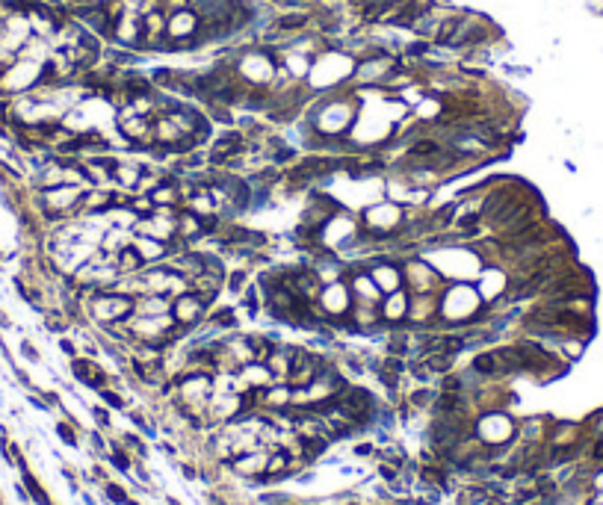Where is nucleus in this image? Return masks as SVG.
Wrapping results in <instances>:
<instances>
[{"mask_svg":"<svg viewBox=\"0 0 603 505\" xmlns=\"http://www.w3.org/2000/svg\"><path fill=\"white\" fill-rule=\"evenodd\" d=\"M95 316L104 322H119L127 313H134V299L116 290H95Z\"/></svg>","mask_w":603,"mask_h":505,"instance_id":"1","label":"nucleus"},{"mask_svg":"<svg viewBox=\"0 0 603 505\" xmlns=\"http://www.w3.org/2000/svg\"><path fill=\"white\" fill-rule=\"evenodd\" d=\"M171 313H175V322L181 325H195L201 320V313H205V301L198 299L195 290H186L175 299V305H171Z\"/></svg>","mask_w":603,"mask_h":505,"instance_id":"2","label":"nucleus"},{"mask_svg":"<svg viewBox=\"0 0 603 505\" xmlns=\"http://www.w3.org/2000/svg\"><path fill=\"white\" fill-rule=\"evenodd\" d=\"M370 278L376 281V287H379L384 296L402 290V281H406V275H402V266H396V263H391V261L372 266V269H370Z\"/></svg>","mask_w":603,"mask_h":505,"instance_id":"3","label":"nucleus"},{"mask_svg":"<svg viewBox=\"0 0 603 505\" xmlns=\"http://www.w3.org/2000/svg\"><path fill=\"white\" fill-rule=\"evenodd\" d=\"M116 266L122 275H136V272L145 269V261H142V254L136 251V245H122V249L116 251Z\"/></svg>","mask_w":603,"mask_h":505,"instance_id":"4","label":"nucleus"},{"mask_svg":"<svg viewBox=\"0 0 603 505\" xmlns=\"http://www.w3.org/2000/svg\"><path fill=\"white\" fill-rule=\"evenodd\" d=\"M406 313H408V293H402V290H396V293H387V299H384V320L387 322H399V320H406Z\"/></svg>","mask_w":603,"mask_h":505,"instance_id":"5","label":"nucleus"},{"mask_svg":"<svg viewBox=\"0 0 603 505\" xmlns=\"http://www.w3.org/2000/svg\"><path fill=\"white\" fill-rule=\"evenodd\" d=\"M136 251L142 254V261H145V263H154V261H160L163 254H171L169 242H157V240H151V237H142V240L136 242Z\"/></svg>","mask_w":603,"mask_h":505,"instance_id":"6","label":"nucleus"},{"mask_svg":"<svg viewBox=\"0 0 603 505\" xmlns=\"http://www.w3.org/2000/svg\"><path fill=\"white\" fill-rule=\"evenodd\" d=\"M74 372H77V379H80L83 384L104 387V379H107V375L100 372L95 364H89V360H74Z\"/></svg>","mask_w":603,"mask_h":505,"instance_id":"7","label":"nucleus"},{"mask_svg":"<svg viewBox=\"0 0 603 505\" xmlns=\"http://www.w3.org/2000/svg\"><path fill=\"white\" fill-rule=\"evenodd\" d=\"M134 369H136L139 379H142V381H148V384L160 381V372H163L160 360H151V364H145V360H134Z\"/></svg>","mask_w":603,"mask_h":505,"instance_id":"8","label":"nucleus"},{"mask_svg":"<svg viewBox=\"0 0 603 505\" xmlns=\"http://www.w3.org/2000/svg\"><path fill=\"white\" fill-rule=\"evenodd\" d=\"M473 369L482 372V375H491V372H500V364H497V355H479L473 360Z\"/></svg>","mask_w":603,"mask_h":505,"instance_id":"9","label":"nucleus"},{"mask_svg":"<svg viewBox=\"0 0 603 505\" xmlns=\"http://www.w3.org/2000/svg\"><path fill=\"white\" fill-rule=\"evenodd\" d=\"M426 367H429V372H447L450 367H453V355H443V352H435L432 358L426 360Z\"/></svg>","mask_w":603,"mask_h":505,"instance_id":"10","label":"nucleus"},{"mask_svg":"<svg viewBox=\"0 0 603 505\" xmlns=\"http://www.w3.org/2000/svg\"><path fill=\"white\" fill-rule=\"evenodd\" d=\"M308 24V15H287V18H278V30H296V27H305Z\"/></svg>","mask_w":603,"mask_h":505,"instance_id":"11","label":"nucleus"},{"mask_svg":"<svg viewBox=\"0 0 603 505\" xmlns=\"http://www.w3.org/2000/svg\"><path fill=\"white\" fill-rule=\"evenodd\" d=\"M24 485H27V487H30V494H33V499H36L39 505H48V497H45V490H41V487L36 485V479H33V476H30V473H27V476H24Z\"/></svg>","mask_w":603,"mask_h":505,"instance_id":"12","label":"nucleus"},{"mask_svg":"<svg viewBox=\"0 0 603 505\" xmlns=\"http://www.w3.org/2000/svg\"><path fill=\"white\" fill-rule=\"evenodd\" d=\"M588 431H592V435H597V438H603V408L600 411H595L592 417H588Z\"/></svg>","mask_w":603,"mask_h":505,"instance_id":"13","label":"nucleus"},{"mask_svg":"<svg viewBox=\"0 0 603 505\" xmlns=\"http://www.w3.org/2000/svg\"><path fill=\"white\" fill-rule=\"evenodd\" d=\"M423 479L435 482L438 487H447V473H441V470H435V467H426V470H423Z\"/></svg>","mask_w":603,"mask_h":505,"instance_id":"14","label":"nucleus"},{"mask_svg":"<svg viewBox=\"0 0 603 505\" xmlns=\"http://www.w3.org/2000/svg\"><path fill=\"white\" fill-rule=\"evenodd\" d=\"M107 497H110L112 502H119V505H127V502H131V499L124 497V490H122L119 485H110V487H107Z\"/></svg>","mask_w":603,"mask_h":505,"instance_id":"15","label":"nucleus"},{"mask_svg":"<svg viewBox=\"0 0 603 505\" xmlns=\"http://www.w3.org/2000/svg\"><path fill=\"white\" fill-rule=\"evenodd\" d=\"M272 160H275V163H290V160H296V151L287 148V145H281V151L272 154Z\"/></svg>","mask_w":603,"mask_h":505,"instance_id":"16","label":"nucleus"},{"mask_svg":"<svg viewBox=\"0 0 603 505\" xmlns=\"http://www.w3.org/2000/svg\"><path fill=\"white\" fill-rule=\"evenodd\" d=\"M242 284H246V272H242V269H237V272H234V275H231V278H228V287H231V290H240V287H242Z\"/></svg>","mask_w":603,"mask_h":505,"instance_id":"17","label":"nucleus"},{"mask_svg":"<svg viewBox=\"0 0 603 505\" xmlns=\"http://www.w3.org/2000/svg\"><path fill=\"white\" fill-rule=\"evenodd\" d=\"M100 396H104V402H107V405H112V408H122L124 405V402L116 393H110V391H100Z\"/></svg>","mask_w":603,"mask_h":505,"instance_id":"18","label":"nucleus"},{"mask_svg":"<svg viewBox=\"0 0 603 505\" xmlns=\"http://www.w3.org/2000/svg\"><path fill=\"white\" fill-rule=\"evenodd\" d=\"M60 438H63L65 443H71V446H74V443H77V438H74V435H71V428H68V426H60Z\"/></svg>","mask_w":603,"mask_h":505,"instance_id":"19","label":"nucleus"},{"mask_svg":"<svg viewBox=\"0 0 603 505\" xmlns=\"http://www.w3.org/2000/svg\"><path fill=\"white\" fill-rule=\"evenodd\" d=\"M112 461H116V467H122V470H127V458H124L122 452H112Z\"/></svg>","mask_w":603,"mask_h":505,"instance_id":"20","label":"nucleus"},{"mask_svg":"<svg viewBox=\"0 0 603 505\" xmlns=\"http://www.w3.org/2000/svg\"><path fill=\"white\" fill-rule=\"evenodd\" d=\"M426 399H429V393H414V405H426Z\"/></svg>","mask_w":603,"mask_h":505,"instance_id":"21","label":"nucleus"},{"mask_svg":"<svg viewBox=\"0 0 603 505\" xmlns=\"http://www.w3.org/2000/svg\"><path fill=\"white\" fill-rule=\"evenodd\" d=\"M169 505H178V502H175V499H169Z\"/></svg>","mask_w":603,"mask_h":505,"instance_id":"22","label":"nucleus"}]
</instances>
